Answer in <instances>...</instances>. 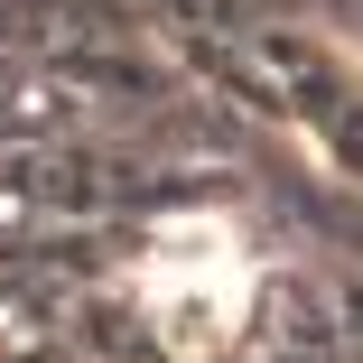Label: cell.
Returning <instances> with one entry per match:
<instances>
[{"instance_id":"1","label":"cell","mask_w":363,"mask_h":363,"mask_svg":"<svg viewBox=\"0 0 363 363\" xmlns=\"http://www.w3.org/2000/svg\"><path fill=\"white\" fill-rule=\"evenodd\" d=\"M150 317L177 354H205L224 345L233 317H242V252L214 233V224H177L150 261Z\"/></svg>"}]
</instances>
